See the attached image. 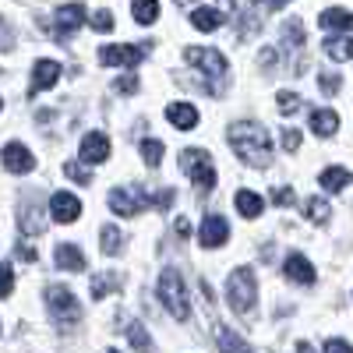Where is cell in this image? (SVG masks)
I'll return each instance as SVG.
<instances>
[{
	"instance_id": "obj_1",
	"label": "cell",
	"mask_w": 353,
	"mask_h": 353,
	"mask_svg": "<svg viewBox=\"0 0 353 353\" xmlns=\"http://www.w3.org/2000/svg\"><path fill=\"white\" fill-rule=\"evenodd\" d=\"M230 145H233V152L251 166H269L272 163V138L261 124H233Z\"/></svg>"
},
{
	"instance_id": "obj_2",
	"label": "cell",
	"mask_w": 353,
	"mask_h": 353,
	"mask_svg": "<svg viewBox=\"0 0 353 353\" xmlns=\"http://www.w3.org/2000/svg\"><path fill=\"white\" fill-rule=\"evenodd\" d=\"M184 61H188L191 68H198V74L205 78V92H209V96H219L223 88H226V71H230V64H226V57H223L219 50L191 46V50H184Z\"/></svg>"
},
{
	"instance_id": "obj_3",
	"label": "cell",
	"mask_w": 353,
	"mask_h": 353,
	"mask_svg": "<svg viewBox=\"0 0 353 353\" xmlns=\"http://www.w3.org/2000/svg\"><path fill=\"white\" fill-rule=\"evenodd\" d=\"M226 301L233 307V314L248 318L258 304V283H254V272L251 269H233L230 279H226Z\"/></svg>"
},
{
	"instance_id": "obj_4",
	"label": "cell",
	"mask_w": 353,
	"mask_h": 353,
	"mask_svg": "<svg viewBox=\"0 0 353 353\" xmlns=\"http://www.w3.org/2000/svg\"><path fill=\"white\" fill-rule=\"evenodd\" d=\"M159 301L163 307L176 318V321H188L191 318V301H188V286L181 279L176 269H163L159 272Z\"/></svg>"
},
{
	"instance_id": "obj_5",
	"label": "cell",
	"mask_w": 353,
	"mask_h": 353,
	"mask_svg": "<svg viewBox=\"0 0 353 353\" xmlns=\"http://www.w3.org/2000/svg\"><path fill=\"white\" fill-rule=\"evenodd\" d=\"M181 170L191 176L201 191H212L216 188V166H212V156L205 152V149H184L181 152Z\"/></svg>"
},
{
	"instance_id": "obj_6",
	"label": "cell",
	"mask_w": 353,
	"mask_h": 353,
	"mask_svg": "<svg viewBox=\"0 0 353 353\" xmlns=\"http://www.w3.org/2000/svg\"><path fill=\"white\" fill-rule=\"evenodd\" d=\"M88 21V11H85V4H61L53 14H50V21H46V32L53 36V39H71V32H78V25H85Z\"/></svg>"
},
{
	"instance_id": "obj_7",
	"label": "cell",
	"mask_w": 353,
	"mask_h": 353,
	"mask_svg": "<svg viewBox=\"0 0 353 353\" xmlns=\"http://www.w3.org/2000/svg\"><path fill=\"white\" fill-rule=\"evenodd\" d=\"M46 301H50V314H53V321L61 329H71L74 321L81 318V307H78V297L68 290V286H50V293H46Z\"/></svg>"
},
{
	"instance_id": "obj_8",
	"label": "cell",
	"mask_w": 353,
	"mask_h": 353,
	"mask_svg": "<svg viewBox=\"0 0 353 353\" xmlns=\"http://www.w3.org/2000/svg\"><path fill=\"white\" fill-rule=\"evenodd\" d=\"M106 201H110V209H113L117 216H128V219L138 216V212L145 209V198L134 194V188H113Z\"/></svg>"
},
{
	"instance_id": "obj_9",
	"label": "cell",
	"mask_w": 353,
	"mask_h": 353,
	"mask_svg": "<svg viewBox=\"0 0 353 353\" xmlns=\"http://www.w3.org/2000/svg\"><path fill=\"white\" fill-rule=\"evenodd\" d=\"M4 170H11V173H32L36 170V156L28 152V145H21V141H11V145H4Z\"/></svg>"
},
{
	"instance_id": "obj_10",
	"label": "cell",
	"mask_w": 353,
	"mask_h": 353,
	"mask_svg": "<svg viewBox=\"0 0 353 353\" xmlns=\"http://www.w3.org/2000/svg\"><path fill=\"white\" fill-rule=\"evenodd\" d=\"M141 57H145L141 46H103V50H99V61H103L106 68H121V64L134 68Z\"/></svg>"
},
{
	"instance_id": "obj_11",
	"label": "cell",
	"mask_w": 353,
	"mask_h": 353,
	"mask_svg": "<svg viewBox=\"0 0 353 353\" xmlns=\"http://www.w3.org/2000/svg\"><path fill=\"white\" fill-rule=\"evenodd\" d=\"M50 216H53L57 223H74V219L81 216V201H78L74 194H68V191H57V194L50 198Z\"/></svg>"
},
{
	"instance_id": "obj_12",
	"label": "cell",
	"mask_w": 353,
	"mask_h": 353,
	"mask_svg": "<svg viewBox=\"0 0 353 353\" xmlns=\"http://www.w3.org/2000/svg\"><path fill=\"white\" fill-rule=\"evenodd\" d=\"M201 248H223L226 244V237H230V226H226V219L223 216H205V223H201Z\"/></svg>"
},
{
	"instance_id": "obj_13",
	"label": "cell",
	"mask_w": 353,
	"mask_h": 353,
	"mask_svg": "<svg viewBox=\"0 0 353 353\" xmlns=\"http://www.w3.org/2000/svg\"><path fill=\"white\" fill-rule=\"evenodd\" d=\"M81 159L85 163H106V156H110V138L103 134V131H88L85 138H81Z\"/></svg>"
},
{
	"instance_id": "obj_14",
	"label": "cell",
	"mask_w": 353,
	"mask_h": 353,
	"mask_svg": "<svg viewBox=\"0 0 353 353\" xmlns=\"http://www.w3.org/2000/svg\"><path fill=\"white\" fill-rule=\"evenodd\" d=\"M283 272H286V279H290V283H301V286H311V283H314V265H311L301 251H293V254L286 258Z\"/></svg>"
},
{
	"instance_id": "obj_15",
	"label": "cell",
	"mask_w": 353,
	"mask_h": 353,
	"mask_svg": "<svg viewBox=\"0 0 353 353\" xmlns=\"http://www.w3.org/2000/svg\"><path fill=\"white\" fill-rule=\"evenodd\" d=\"M57 78H61V64H57V61H36V71H32V85H28V96H36V92H46L50 85H57Z\"/></svg>"
},
{
	"instance_id": "obj_16",
	"label": "cell",
	"mask_w": 353,
	"mask_h": 353,
	"mask_svg": "<svg viewBox=\"0 0 353 353\" xmlns=\"http://www.w3.org/2000/svg\"><path fill=\"white\" fill-rule=\"evenodd\" d=\"M166 121L176 128V131H191L198 124V110L191 103H170L166 106Z\"/></svg>"
},
{
	"instance_id": "obj_17",
	"label": "cell",
	"mask_w": 353,
	"mask_h": 353,
	"mask_svg": "<svg viewBox=\"0 0 353 353\" xmlns=\"http://www.w3.org/2000/svg\"><path fill=\"white\" fill-rule=\"evenodd\" d=\"M53 258H57V269H64V272H81L85 269V254L74 244H61Z\"/></svg>"
},
{
	"instance_id": "obj_18",
	"label": "cell",
	"mask_w": 353,
	"mask_h": 353,
	"mask_svg": "<svg viewBox=\"0 0 353 353\" xmlns=\"http://www.w3.org/2000/svg\"><path fill=\"white\" fill-rule=\"evenodd\" d=\"M223 21H226V14L216 11V8H194L191 11V25L198 28V32H216Z\"/></svg>"
},
{
	"instance_id": "obj_19",
	"label": "cell",
	"mask_w": 353,
	"mask_h": 353,
	"mask_svg": "<svg viewBox=\"0 0 353 353\" xmlns=\"http://www.w3.org/2000/svg\"><path fill=\"white\" fill-rule=\"evenodd\" d=\"M336 128H339V113H336V110H314V113H311V131H314L318 138L336 134Z\"/></svg>"
},
{
	"instance_id": "obj_20",
	"label": "cell",
	"mask_w": 353,
	"mask_h": 353,
	"mask_svg": "<svg viewBox=\"0 0 353 353\" xmlns=\"http://www.w3.org/2000/svg\"><path fill=\"white\" fill-rule=\"evenodd\" d=\"M318 181H321V188H325V191L339 194L346 184H353V173H350V170H343V166H329V170H321Z\"/></svg>"
},
{
	"instance_id": "obj_21",
	"label": "cell",
	"mask_w": 353,
	"mask_h": 353,
	"mask_svg": "<svg viewBox=\"0 0 353 353\" xmlns=\"http://www.w3.org/2000/svg\"><path fill=\"white\" fill-rule=\"evenodd\" d=\"M216 339H219V353H254L237 332L233 329H226V325H219L216 329Z\"/></svg>"
},
{
	"instance_id": "obj_22",
	"label": "cell",
	"mask_w": 353,
	"mask_h": 353,
	"mask_svg": "<svg viewBox=\"0 0 353 353\" xmlns=\"http://www.w3.org/2000/svg\"><path fill=\"white\" fill-rule=\"evenodd\" d=\"M233 201H237V212L244 216V219H258L261 216V198L254 194V191H237V194H233Z\"/></svg>"
},
{
	"instance_id": "obj_23",
	"label": "cell",
	"mask_w": 353,
	"mask_h": 353,
	"mask_svg": "<svg viewBox=\"0 0 353 353\" xmlns=\"http://www.w3.org/2000/svg\"><path fill=\"white\" fill-rule=\"evenodd\" d=\"M325 53L332 61H353V39L350 36H332L325 39Z\"/></svg>"
},
{
	"instance_id": "obj_24",
	"label": "cell",
	"mask_w": 353,
	"mask_h": 353,
	"mask_svg": "<svg viewBox=\"0 0 353 353\" xmlns=\"http://www.w3.org/2000/svg\"><path fill=\"white\" fill-rule=\"evenodd\" d=\"M99 248H103V254H121L124 251V233L117 230V226H103L99 230Z\"/></svg>"
},
{
	"instance_id": "obj_25",
	"label": "cell",
	"mask_w": 353,
	"mask_h": 353,
	"mask_svg": "<svg viewBox=\"0 0 353 353\" xmlns=\"http://www.w3.org/2000/svg\"><path fill=\"white\" fill-rule=\"evenodd\" d=\"M321 28H353V11H343V8H329L325 14L318 18Z\"/></svg>"
},
{
	"instance_id": "obj_26",
	"label": "cell",
	"mask_w": 353,
	"mask_h": 353,
	"mask_svg": "<svg viewBox=\"0 0 353 353\" xmlns=\"http://www.w3.org/2000/svg\"><path fill=\"white\" fill-rule=\"evenodd\" d=\"M131 11H134V21L138 25H152L159 18V4H156V0H134Z\"/></svg>"
},
{
	"instance_id": "obj_27",
	"label": "cell",
	"mask_w": 353,
	"mask_h": 353,
	"mask_svg": "<svg viewBox=\"0 0 353 353\" xmlns=\"http://www.w3.org/2000/svg\"><path fill=\"white\" fill-rule=\"evenodd\" d=\"M138 152H141L145 166H159V163H163V141H156V138H145Z\"/></svg>"
},
{
	"instance_id": "obj_28",
	"label": "cell",
	"mask_w": 353,
	"mask_h": 353,
	"mask_svg": "<svg viewBox=\"0 0 353 353\" xmlns=\"http://www.w3.org/2000/svg\"><path fill=\"white\" fill-rule=\"evenodd\" d=\"M304 212H307V219L311 223H329V201L325 198H307V205H304Z\"/></svg>"
},
{
	"instance_id": "obj_29",
	"label": "cell",
	"mask_w": 353,
	"mask_h": 353,
	"mask_svg": "<svg viewBox=\"0 0 353 353\" xmlns=\"http://www.w3.org/2000/svg\"><path fill=\"white\" fill-rule=\"evenodd\" d=\"M128 339H131V346L138 353H152V343H149V336H145V325H138V321H128Z\"/></svg>"
},
{
	"instance_id": "obj_30",
	"label": "cell",
	"mask_w": 353,
	"mask_h": 353,
	"mask_svg": "<svg viewBox=\"0 0 353 353\" xmlns=\"http://www.w3.org/2000/svg\"><path fill=\"white\" fill-rule=\"evenodd\" d=\"M283 43H286L290 50H304V25H301V21H290V25L283 28Z\"/></svg>"
},
{
	"instance_id": "obj_31",
	"label": "cell",
	"mask_w": 353,
	"mask_h": 353,
	"mask_svg": "<svg viewBox=\"0 0 353 353\" xmlns=\"http://www.w3.org/2000/svg\"><path fill=\"white\" fill-rule=\"evenodd\" d=\"M113 290H117V279H113V276H96V279H92V297H96V301H103L106 293H113Z\"/></svg>"
},
{
	"instance_id": "obj_32",
	"label": "cell",
	"mask_w": 353,
	"mask_h": 353,
	"mask_svg": "<svg viewBox=\"0 0 353 353\" xmlns=\"http://www.w3.org/2000/svg\"><path fill=\"white\" fill-rule=\"evenodd\" d=\"M88 25H92L96 32H113V14L110 11H92L88 14Z\"/></svg>"
},
{
	"instance_id": "obj_33",
	"label": "cell",
	"mask_w": 353,
	"mask_h": 353,
	"mask_svg": "<svg viewBox=\"0 0 353 353\" xmlns=\"http://www.w3.org/2000/svg\"><path fill=\"white\" fill-rule=\"evenodd\" d=\"M64 173L78 184H92V173H88V166H81V163H64Z\"/></svg>"
},
{
	"instance_id": "obj_34",
	"label": "cell",
	"mask_w": 353,
	"mask_h": 353,
	"mask_svg": "<svg viewBox=\"0 0 353 353\" xmlns=\"http://www.w3.org/2000/svg\"><path fill=\"white\" fill-rule=\"evenodd\" d=\"M11 290H14V269L0 261V297H11Z\"/></svg>"
},
{
	"instance_id": "obj_35",
	"label": "cell",
	"mask_w": 353,
	"mask_h": 353,
	"mask_svg": "<svg viewBox=\"0 0 353 353\" xmlns=\"http://www.w3.org/2000/svg\"><path fill=\"white\" fill-rule=\"evenodd\" d=\"M276 99H279V110H283L286 117H290V113H297V110H301V96H297V92H279Z\"/></svg>"
},
{
	"instance_id": "obj_36",
	"label": "cell",
	"mask_w": 353,
	"mask_h": 353,
	"mask_svg": "<svg viewBox=\"0 0 353 353\" xmlns=\"http://www.w3.org/2000/svg\"><path fill=\"white\" fill-rule=\"evenodd\" d=\"M283 149H286V152H297V149H301V131H297V128H286V131H283Z\"/></svg>"
},
{
	"instance_id": "obj_37",
	"label": "cell",
	"mask_w": 353,
	"mask_h": 353,
	"mask_svg": "<svg viewBox=\"0 0 353 353\" xmlns=\"http://www.w3.org/2000/svg\"><path fill=\"white\" fill-rule=\"evenodd\" d=\"M11 46H14V32H11V25L0 18V53H8Z\"/></svg>"
},
{
	"instance_id": "obj_38",
	"label": "cell",
	"mask_w": 353,
	"mask_h": 353,
	"mask_svg": "<svg viewBox=\"0 0 353 353\" xmlns=\"http://www.w3.org/2000/svg\"><path fill=\"white\" fill-rule=\"evenodd\" d=\"M325 353H353V346L346 339H329L325 343Z\"/></svg>"
},
{
	"instance_id": "obj_39",
	"label": "cell",
	"mask_w": 353,
	"mask_h": 353,
	"mask_svg": "<svg viewBox=\"0 0 353 353\" xmlns=\"http://www.w3.org/2000/svg\"><path fill=\"white\" fill-rule=\"evenodd\" d=\"M117 92H138V78L134 74H124L121 81H117Z\"/></svg>"
},
{
	"instance_id": "obj_40",
	"label": "cell",
	"mask_w": 353,
	"mask_h": 353,
	"mask_svg": "<svg viewBox=\"0 0 353 353\" xmlns=\"http://www.w3.org/2000/svg\"><path fill=\"white\" fill-rule=\"evenodd\" d=\"M343 81H339V74H321V92H336Z\"/></svg>"
},
{
	"instance_id": "obj_41",
	"label": "cell",
	"mask_w": 353,
	"mask_h": 353,
	"mask_svg": "<svg viewBox=\"0 0 353 353\" xmlns=\"http://www.w3.org/2000/svg\"><path fill=\"white\" fill-rule=\"evenodd\" d=\"M272 201H276V205H290V201H293V191H290V188H279V191H272Z\"/></svg>"
},
{
	"instance_id": "obj_42",
	"label": "cell",
	"mask_w": 353,
	"mask_h": 353,
	"mask_svg": "<svg viewBox=\"0 0 353 353\" xmlns=\"http://www.w3.org/2000/svg\"><path fill=\"white\" fill-rule=\"evenodd\" d=\"M176 233H184V237H188V233H191V223H188V219H176Z\"/></svg>"
},
{
	"instance_id": "obj_43",
	"label": "cell",
	"mask_w": 353,
	"mask_h": 353,
	"mask_svg": "<svg viewBox=\"0 0 353 353\" xmlns=\"http://www.w3.org/2000/svg\"><path fill=\"white\" fill-rule=\"evenodd\" d=\"M290 0H269V11H279V8H286Z\"/></svg>"
},
{
	"instance_id": "obj_44",
	"label": "cell",
	"mask_w": 353,
	"mask_h": 353,
	"mask_svg": "<svg viewBox=\"0 0 353 353\" xmlns=\"http://www.w3.org/2000/svg\"><path fill=\"white\" fill-rule=\"evenodd\" d=\"M297 353H314V346L311 343H297Z\"/></svg>"
},
{
	"instance_id": "obj_45",
	"label": "cell",
	"mask_w": 353,
	"mask_h": 353,
	"mask_svg": "<svg viewBox=\"0 0 353 353\" xmlns=\"http://www.w3.org/2000/svg\"><path fill=\"white\" fill-rule=\"evenodd\" d=\"M176 4H191V0H176Z\"/></svg>"
},
{
	"instance_id": "obj_46",
	"label": "cell",
	"mask_w": 353,
	"mask_h": 353,
	"mask_svg": "<svg viewBox=\"0 0 353 353\" xmlns=\"http://www.w3.org/2000/svg\"><path fill=\"white\" fill-rule=\"evenodd\" d=\"M0 110H4V99H0Z\"/></svg>"
},
{
	"instance_id": "obj_47",
	"label": "cell",
	"mask_w": 353,
	"mask_h": 353,
	"mask_svg": "<svg viewBox=\"0 0 353 353\" xmlns=\"http://www.w3.org/2000/svg\"><path fill=\"white\" fill-rule=\"evenodd\" d=\"M106 353H117V350H106Z\"/></svg>"
}]
</instances>
